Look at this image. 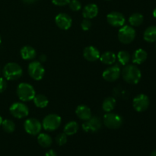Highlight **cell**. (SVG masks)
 <instances>
[{
	"instance_id": "33",
	"label": "cell",
	"mask_w": 156,
	"mask_h": 156,
	"mask_svg": "<svg viewBox=\"0 0 156 156\" xmlns=\"http://www.w3.org/2000/svg\"><path fill=\"white\" fill-rule=\"evenodd\" d=\"M7 88V82L4 78H0V93L5 91Z\"/></svg>"
},
{
	"instance_id": "39",
	"label": "cell",
	"mask_w": 156,
	"mask_h": 156,
	"mask_svg": "<svg viewBox=\"0 0 156 156\" xmlns=\"http://www.w3.org/2000/svg\"><path fill=\"white\" fill-rule=\"evenodd\" d=\"M2 121H3L2 118V117H1V116H0V126H1V125H2Z\"/></svg>"
},
{
	"instance_id": "2",
	"label": "cell",
	"mask_w": 156,
	"mask_h": 156,
	"mask_svg": "<svg viewBox=\"0 0 156 156\" xmlns=\"http://www.w3.org/2000/svg\"><path fill=\"white\" fill-rule=\"evenodd\" d=\"M2 73L7 80H17L22 76V69L18 64L15 62H9L3 68Z\"/></svg>"
},
{
	"instance_id": "1",
	"label": "cell",
	"mask_w": 156,
	"mask_h": 156,
	"mask_svg": "<svg viewBox=\"0 0 156 156\" xmlns=\"http://www.w3.org/2000/svg\"><path fill=\"white\" fill-rule=\"evenodd\" d=\"M123 80L129 84L136 85L140 81L142 78V73L140 69L135 65L124 66L121 72Z\"/></svg>"
},
{
	"instance_id": "19",
	"label": "cell",
	"mask_w": 156,
	"mask_h": 156,
	"mask_svg": "<svg viewBox=\"0 0 156 156\" xmlns=\"http://www.w3.org/2000/svg\"><path fill=\"white\" fill-rule=\"evenodd\" d=\"M21 56L24 60H31L36 56V50L30 46H24L21 49Z\"/></svg>"
},
{
	"instance_id": "40",
	"label": "cell",
	"mask_w": 156,
	"mask_h": 156,
	"mask_svg": "<svg viewBox=\"0 0 156 156\" xmlns=\"http://www.w3.org/2000/svg\"><path fill=\"white\" fill-rule=\"evenodd\" d=\"M2 43V38H1V36H0V44H1Z\"/></svg>"
},
{
	"instance_id": "41",
	"label": "cell",
	"mask_w": 156,
	"mask_h": 156,
	"mask_svg": "<svg viewBox=\"0 0 156 156\" xmlns=\"http://www.w3.org/2000/svg\"><path fill=\"white\" fill-rule=\"evenodd\" d=\"M108 1H110V0H108Z\"/></svg>"
},
{
	"instance_id": "10",
	"label": "cell",
	"mask_w": 156,
	"mask_h": 156,
	"mask_svg": "<svg viewBox=\"0 0 156 156\" xmlns=\"http://www.w3.org/2000/svg\"><path fill=\"white\" fill-rule=\"evenodd\" d=\"M24 128L26 133L30 135H38L42 129V124L38 120L35 118H29L25 120L24 123Z\"/></svg>"
},
{
	"instance_id": "21",
	"label": "cell",
	"mask_w": 156,
	"mask_h": 156,
	"mask_svg": "<svg viewBox=\"0 0 156 156\" xmlns=\"http://www.w3.org/2000/svg\"><path fill=\"white\" fill-rule=\"evenodd\" d=\"M116 59H117V56L114 54V53L111 51L105 52L100 56L101 62L105 65H112L115 62Z\"/></svg>"
},
{
	"instance_id": "17",
	"label": "cell",
	"mask_w": 156,
	"mask_h": 156,
	"mask_svg": "<svg viewBox=\"0 0 156 156\" xmlns=\"http://www.w3.org/2000/svg\"><path fill=\"white\" fill-rule=\"evenodd\" d=\"M76 114L80 120H88L91 117V111L90 108L86 105H79L76 108Z\"/></svg>"
},
{
	"instance_id": "16",
	"label": "cell",
	"mask_w": 156,
	"mask_h": 156,
	"mask_svg": "<svg viewBox=\"0 0 156 156\" xmlns=\"http://www.w3.org/2000/svg\"><path fill=\"white\" fill-rule=\"evenodd\" d=\"M98 14V7L96 4L91 3L85 6L83 11H82V15L85 18L87 19H91L95 18Z\"/></svg>"
},
{
	"instance_id": "38",
	"label": "cell",
	"mask_w": 156,
	"mask_h": 156,
	"mask_svg": "<svg viewBox=\"0 0 156 156\" xmlns=\"http://www.w3.org/2000/svg\"><path fill=\"white\" fill-rule=\"evenodd\" d=\"M153 16H154V18H156V8L154 9V11H153Z\"/></svg>"
},
{
	"instance_id": "30",
	"label": "cell",
	"mask_w": 156,
	"mask_h": 156,
	"mask_svg": "<svg viewBox=\"0 0 156 156\" xmlns=\"http://www.w3.org/2000/svg\"><path fill=\"white\" fill-rule=\"evenodd\" d=\"M56 142L59 146H63L67 142V135L64 133L58 134L57 136L56 137Z\"/></svg>"
},
{
	"instance_id": "36",
	"label": "cell",
	"mask_w": 156,
	"mask_h": 156,
	"mask_svg": "<svg viewBox=\"0 0 156 156\" xmlns=\"http://www.w3.org/2000/svg\"><path fill=\"white\" fill-rule=\"evenodd\" d=\"M39 59H40V61H41V62H45L46 59H47V56H46L45 54H41V56H40Z\"/></svg>"
},
{
	"instance_id": "9",
	"label": "cell",
	"mask_w": 156,
	"mask_h": 156,
	"mask_svg": "<svg viewBox=\"0 0 156 156\" xmlns=\"http://www.w3.org/2000/svg\"><path fill=\"white\" fill-rule=\"evenodd\" d=\"M10 112L15 118L22 119L27 117L29 114V109L27 105L21 102H16L10 107Z\"/></svg>"
},
{
	"instance_id": "6",
	"label": "cell",
	"mask_w": 156,
	"mask_h": 156,
	"mask_svg": "<svg viewBox=\"0 0 156 156\" xmlns=\"http://www.w3.org/2000/svg\"><path fill=\"white\" fill-rule=\"evenodd\" d=\"M61 124V117L57 114H51L46 116L42 122V126L47 131H54Z\"/></svg>"
},
{
	"instance_id": "15",
	"label": "cell",
	"mask_w": 156,
	"mask_h": 156,
	"mask_svg": "<svg viewBox=\"0 0 156 156\" xmlns=\"http://www.w3.org/2000/svg\"><path fill=\"white\" fill-rule=\"evenodd\" d=\"M83 56L86 60L89 62H94L100 59V51L94 46H88L85 47L83 51Z\"/></svg>"
},
{
	"instance_id": "37",
	"label": "cell",
	"mask_w": 156,
	"mask_h": 156,
	"mask_svg": "<svg viewBox=\"0 0 156 156\" xmlns=\"http://www.w3.org/2000/svg\"><path fill=\"white\" fill-rule=\"evenodd\" d=\"M150 156H156V149L155 150H153L152 152H151Z\"/></svg>"
},
{
	"instance_id": "26",
	"label": "cell",
	"mask_w": 156,
	"mask_h": 156,
	"mask_svg": "<svg viewBox=\"0 0 156 156\" xmlns=\"http://www.w3.org/2000/svg\"><path fill=\"white\" fill-rule=\"evenodd\" d=\"M144 21V17L140 13H134L129 18V22L133 27H138L141 25Z\"/></svg>"
},
{
	"instance_id": "13",
	"label": "cell",
	"mask_w": 156,
	"mask_h": 156,
	"mask_svg": "<svg viewBox=\"0 0 156 156\" xmlns=\"http://www.w3.org/2000/svg\"><path fill=\"white\" fill-rule=\"evenodd\" d=\"M120 76V69L117 66H113L108 67V69L104 71L102 76L104 79L107 82H113L119 79Z\"/></svg>"
},
{
	"instance_id": "32",
	"label": "cell",
	"mask_w": 156,
	"mask_h": 156,
	"mask_svg": "<svg viewBox=\"0 0 156 156\" xmlns=\"http://www.w3.org/2000/svg\"><path fill=\"white\" fill-rule=\"evenodd\" d=\"M71 0H52V2L57 6H64L69 5Z\"/></svg>"
},
{
	"instance_id": "28",
	"label": "cell",
	"mask_w": 156,
	"mask_h": 156,
	"mask_svg": "<svg viewBox=\"0 0 156 156\" xmlns=\"http://www.w3.org/2000/svg\"><path fill=\"white\" fill-rule=\"evenodd\" d=\"M2 126L5 132L8 133H12L15 129V124L12 120H5L2 123Z\"/></svg>"
},
{
	"instance_id": "8",
	"label": "cell",
	"mask_w": 156,
	"mask_h": 156,
	"mask_svg": "<svg viewBox=\"0 0 156 156\" xmlns=\"http://www.w3.org/2000/svg\"><path fill=\"white\" fill-rule=\"evenodd\" d=\"M150 100L149 97L144 94H138L133 101V106L137 112H143L149 108Z\"/></svg>"
},
{
	"instance_id": "7",
	"label": "cell",
	"mask_w": 156,
	"mask_h": 156,
	"mask_svg": "<svg viewBox=\"0 0 156 156\" xmlns=\"http://www.w3.org/2000/svg\"><path fill=\"white\" fill-rule=\"evenodd\" d=\"M29 76L36 81H40L44 78L45 69L39 61H33L28 66Z\"/></svg>"
},
{
	"instance_id": "29",
	"label": "cell",
	"mask_w": 156,
	"mask_h": 156,
	"mask_svg": "<svg viewBox=\"0 0 156 156\" xmlns=\"http://www.w3.org/2000/svg\"><path fill=\"white\" fill-rule=\"evenodd\" d=\"M69 5L70 9L74 12H77L82 9V4L79 0H71L69 3Z\"/></svg>"
},
{
	"instance_id": "3",
	"label": "cell",
	"mask_w": 156,
	"mask_h": 156,
	"mask_svg": "<svg viewBox=\"0 0 156 156\" xmlns=\"http://www.w3.org/2000/svg\"><path fill=\"white\" fill-rule=\"evenodd\" d=\"M17 94L22 101H29L33 100L36 95L35 90L31 85L26 82H23L18 85L17 88Z\"/></svg>"
},
{
	"instance_id": "14",
	"label": "cell",
	"mask_w": 156,
	"mask_h": 156,
	"mask_svg": "<svg viewBox=\"0 0 156 156\" xmlns=\"http://www.w3.org/2000/svg\"><path fill=\"white\" fill-rule=\"evenodd\" d=\"M55 22L58 27L62 30H68L72 26L71 17L66 13H59L55 18Z\"/></svg>"
},
{
	"instance_id": "31",
	"label": "cell",
	"mask_w": 156,
	"mask_h": 156,
	"mask_svg": "<svg viewBox=\"0 0 156 156\" xmlns=\"http://www.w3.org/2000/svg\"><path fill=\"white\" fill-rule=\"evenodd\" d=\"M91 22L89 19L85 18V19L83 20V21H82V23H81V27H82V30H85V31L89 30V29L91 28Z\"/></svg>"
},
{
	"instance_id": "18",
	"label": "cell",
	"mask_w": 156,
	"mask_h": 156,
	"mask_svg": "<svg viewBox=\"0 0 156 156\" xmlns=\"http://www.w3.org/2000/svg\"><path fill=\"white\" fill-rule=\"evenodd\" d=\"M148 54L147 52L143 49H138L134 52L133 55V62L134 64L140 65L143 63L147 59Z\"/></svg>"
},
{
	"instance_id": "4",
	"label": "cell",
	"mask_w": 156,
	"mask_h": 156,
	"mask_svg": "<svg viewBox=\"0 0 156 156\" xmlns=\"http://www.w3.org/2000/svg\"><path fill=\"white\" fill-rule=\"evenodd\" d=\"M136 30L132 26L125 25L118 31V39L122 44H128L132 43L136 37Z\"/></svg>"
},
{
	"instance_id": "27",
	"label": "cell",
	"mask_w": 156,
	"mask_h": 156,
	"mask_svg": "<svg viewBox=\"0 0 156 156\" xmlns=\"http://www.w3.org/2000/svg\"><path fill=\"white\" fill-rule=\"evenodd\" d=\"M117 57L119 62L123 66L127 65L130 61V55L127 51H125V50H121V51L117 53Z\"/></svg>"
},
{
	"instance_id": "25",
	"label": "cell",
	"mask_w": 156,
	"mask_h": 156,
	"mask_svg": "<svg viewBox=\"0 0 156 156\" xmlns=\"http://www.w3.org/2000/svg\"><path fill=\"white\" fill-rule=\"evenodd\" d=\"M79 129V124L76 121H70L66 124L64 127V133L66 134L67 136L74 135L77 133Z\"/></svg>"
},
{
	"instance_id": "20",
	"label": "cell",
	"mask_w": 156,
	"mask_h": 156,
	"mask_svg": "<svg viewBox=\"0 0 156 156\" xmlns=\"http://www.w3.org/2000/svg\"><path fill=\"white\" fill-rule=\"evenodd\" d=\"M143 38L149 43L156 42V25L148 27L143 34Z\"/></svg>"
},
{
	"instance_id": "22",
	"label": "cell",
	"mask_w": 156,
	"mask_h": 156,
	"mask_svg": "<svg viewBox=\"0 0 156 156\" xmlns=\"http://www.w3.org/2000/svg\"><path fill=\"white\" fill-rule=\"evenodd\" d=\"M37 142L41 146L44 148L50 147L53 143L51 136L47 133H39L37 137Z\"/></svg>"
},
{
	"instance_id": "35",
	"label": "cell",
	"mask_w": 156,
	"mask_h": 156,
	"mask_svg": "<svg viewBox=\"0 0 156 156\" xmlns=\"http://www.w3.org/2000/svg\"><path fill=\"white\" fill-rule=\"evenodd\" d=\"M23 2L26 3V4H33V3L36 2L37 0H21Z\"/></svg>"
},
{
	"instance_id": "24",
	"label": "cell",
	"mask_w": 156,
	"mask_h": 156,
	"mask_svg": "<svg viewBox=\"0 0 156 156\" xmlns=\"http://www.w3.org/2000/svg\"><path fill=\"white\" fill-rule=\"evenodd\" d=\"M34 103L37 108H44L48 105L49 101L47 98L44 94H37L34 98Z\"/></svg>"
},
{
	"instance_id": "11",
	"label": "cell",
	"mask_w": 156,
	"mask_h": 156,
	"mask_svg": "<svg viewBox=\"0 0 156 156\" xmlns=\"http://www.w3.org/2000/svg\"><path fill=\"white\" fill-rule=\"evenodd\" d=\"M101 120L98 117H93L85 120L82 124V129L86 133H96L101 127Z\"/></svg>"
},
{
	"instance_id": "12",
	"label": "cell",
	"mask_w": 156,
	"mask_h": 156,
	"mask_svg": "<svg viewBox=\"0 0 156 156\" xmlns=\"http://www.w3.org/2000/svg\"><path fill=\"white\" fill-rule=\"evenodd\" d=\"M107 20H108V22L111 26L116 27L123 26L125 21H126L124 15L118 12H113L108 14L107 15Z\"/></svg>"
},
{
	"instance_id": "23",
	"label": "cell",
	"mask_w": 156,
	"mask_h": 156,
	"mask_svg": "<svg viewBox=\"0 0 156 156\" xmlns=\"http://www.w3.org/2000/svg\"><path fill=\"white\" fill-rule=\"evenodd\" d=\"M116 106V99L113 97H108L105 99L102 104V108L105 112L112 111Z\"/></svg>"
},
{
	"instance_id": "34",
	"label": "cell",
	"mask_w": 156,
	"mask_h": 156,
	"mask_svg": "<svg viewBox=\"0 0 156 156\" xmlns=\"http://www.w3.org/2000/svg\"><path fill=\"white\" fill-rule=\"evenodd\" d=\"M45 156H57V154L54 150H49L48 152H46Z\"/></svg>"
},
{
	"instance_id": "5",
	"label": "cell",
	"mask_w": 156,
	"mask_h": 156,
	"mask_svg": "<svg viewBox=\"0 0 156 156\" xmlns=\"http://www.w3.org/2000/svg\"><path fill=\"white\" fill-rule=\"evenodd\" d=\"M104 124L109 129H116L120 128L123 123V120L121 116L117 114L108 112L104 116Z\"/></svg>"
}]
</instances>
